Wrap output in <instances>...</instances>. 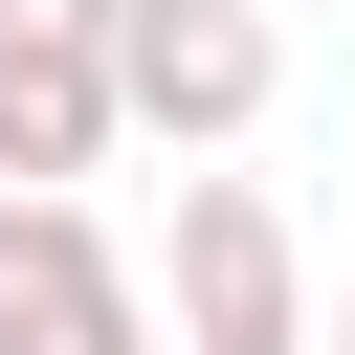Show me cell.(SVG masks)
I'll list each match as a JSON object with an SVG mask.
<instances>
[{"mask_svg": "<svg viewBox=\"0 0 355 355\" xmlns=\"http://www.w3.org/2000/svg\"><path fill=\"white\" fill-rule=\"evenodd\" d=\"M178 355H311V244L266 178H178Z\"/></svg>", "mask_w": 355, "mask_h": 355, "instance_id": "7a4b0ae2", "label": "cell"}, {"mask_svg": "<svg viewBox=\"0 0 355 355\" xmlns=\"http://www.w3.org/2000/svg\"><path fill=\"white\" fill-rule=\"evenodd\" d=\"M111 67H133V133H178V155L266 133V89H288L266 0H133V22H111Z\"/></svg>", "mask_w": 355, "mask_h": 355, "instance_id": "3957f363", "label": "cell"}, {"mask_svg": "<svg viewBox=\"0 0 355 355\" xmlns=\"http://www.w3.org/2000/svg\"><path fill=\"white\" fill-rule=\"evenodd\" d=\"M0 355H155V288L89 222V178H0Z\"/></svg>", "mask_w": 355, "mask_h": 355, "instance_id": "6da1fadb", "label": "cell"}, {"mask_svg": "<svg viewBox=\"0 0 355 355\" xmlns=\"http://www.w3.org/2000/svg\"><path fill=\"white\" fill-rule=\"evenodd\" d=\"M111 133H133V67L0 22V178H111Z\"/></svg>", "mask_w": 355, "mask_h": 355, "instance_id": "277c9868", "label": "cell"}, {"mask_svg": "<svg viewBox=\"0 0 355 355\" xmlns=\"http://www.w3.org/2000/svg\"><path fill=\"white\" fill-rule=\"evenodd\" d=\"M0 22H44V44H111V22H133V0H0Z\"/></svg>", "mask_w": 355, "mask_h": 355, "instance_id": "5b68a950", "label": "cell"}, {"mask_svg": "<svg viewBox=\"0 0 355 355\" xmlns=\"http://www.w3.org/2000/svg\"><path fill=\"white\" fill-rule=\"evenodd\" d=\"M333 355H355V288H333Z\"/></svg>", "mask_w": 355, "mask_h": 355, "instance_id": "8992f818", "label": "cell"}]
</instances>
